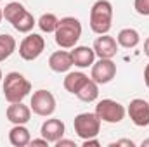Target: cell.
<instances>
[{
  "label": "cell",
  "mask_w": 149,
  "mask_h": 147,
  "mask_svg": "<svg viewBox=\"0 0 149 147\" xmlns=\"http://www.w3.org/2000/svg\"><path fill=\"white\" fill-rule=\"evenodd\" d=\"M56 43L61 49H73L81 37V23L76 17H63L54 31Z\"/></svg>",
  "instance_id": "cell-1"
},
{
  "label": "cell",
  "mask_w": 149,
  "mask_h": 147,
  "mask_svg": "<svg viewBox=\"0 0 149 147\" xmlns=\"http://www.w3.org/2000/svg\"><path fill=\"white\" fill-rule=\"evenodd\" d=\"M31 92V83L17 71L5 74L3 78V95L7 102H23V99Z\"/></svg>",
  "instance_id": "cell-2"
},
{
  "label": "cell",
  "mask_w": 149,
  "mask_h": 147,
  "mask_svg": "<svg viewBox=\"0 0 149 147\" xmlns=\"http://www.w3.org/2000/svg\"><path fill=\"white\" fill-rule=\"evenodd\" d=\"M113 24V5L108 0H97L90 9V28L97 35H106Z\"/></svg>",
  "instance_id": "cell-3"
},
{
  "label": "cell",
  "mask_w": 149,
  "mask_h": 147,
  "mask_svg": "<svg viewBox=\"0 0 149 147\" xmlns=\"http://www.w3.org/2000/svg\"><path fill=\"white\" fill-rule=\"evenodd\" d=\"M74 133L80 139H94L101 132V118L95 112H81L73 119Z\"/></svg>",
  "instance_id": "cell-4"
},
{
  "label": "cell",
  "mask_w": 149,
  "mask_h": 147,
  "mask_svg": "<svg viewBox=\"0 0 149 147\" xmlns=\"http://www.w3.org/2000/svg\"><path fill=\"white\" fill-rule=\"evenodd\" d=\"M125 107L120 104V102H116V101H113V99H102V101H99L97 102V106H95V114L101 118V121H104V123H120L123 118H125Z\"/></svg>",
  "instance_id": "cell-5"
},
{
  "label": "cell",
  "mask_w": 149,
  "mask_h": 147,
  "mask_svg": "<svg viewBox=\"0 0 149 147\" xmlns=\"http://www.w3.org/2000/svg\"><path fill=\"white\" fill-rule=\"evenodd\" d=\"M31 111L38 116H50L56 111V97L49 92V90H37L31 95V102H30Z\"/></svg>",
  "instance_id": "cell-6"
},
{
  "label": "cell",
  "mask_w": 149,
  "mask_h": 147,
  "mask_svg": "<svg viewBox=\"0 0 149 147\" xmlns=\"http://www.w3.org/2000/svg\"><path fill=\"white\" fill-rule=\"evenodd\" d=\"M45 49V40L37 33H30L28 37L23 38V42L19 43V55L24 61H35L42 55Z\"/></svg>",
  "instance_id": "cell-7"
},
{
  "label": "cell",
  "mask_w": 149,
  "mask_h": 147,
  "mask_svg": "<svg viewBox=\"0 0 149 147\" xmlns=\"http://www.w3.org/2000/svg\"><path fill=\"white\" fill-rule=\"evenodd\" d=\"M116 76V64L111 59H99L97 62L92 64V73L90 78L97 85H106Z\"/></svg>",
  "instance_id": "cell-8"
},
{
  "label": "cell",
  "mask_w": 149,
  "mask_h": 147,
  "mask_svg": "<svg viewBox=\"0 0 149 147\" xmlns=\"http://www.w3.org/2000/svg\"><path fill=\"white\" fill-rule=\"evenodd\" d=\"M128 116L135 126H149V104L144 99H134L128 104Z\"/></svg>",
  "instance_id": "cell-9"
},
{
  "label": "cell",
  "mask_w": 149,
  "mask_h": 147,
  "mask_svg": "<svg viewBox=\"0 0 149 147\" xmlns=\"http://www.w3.org/2000/svg\"><path fill=\"white\" fill-rule=\"evenodd\" d=\"M92 49L99 59H113L118 54V42L106 33V35H101L94 42Z\"/></svg>",
  "instance_id": "cell-10"
},
{
  "label": "cell",
  "mask_w": 149,
  "mask_h": 147,
  "mask_svg": "<svg viewBox=\"0 0 149 147\" xmlns=\"http://www.w3.org/2000/svg\"><path fill=\"white\" fill-rule=\"evenodd\" d=\"M64 132H66V126H64V123H63L61 119H57V118L45 119V121H43V125H42V128H40L42 137H43V139H47V140H49V144H50V142H52V144H56L59 139H63Z\"/></svg>",
  "instance_id": "cell-11"
},
{
  "label": "cell",
  "mask_w": 149,
  "mask_h": 147,
  "mask_svg": "<svg viewBox=\"0 0 149 147\" xmlns=\"http://www.w3.org/2000/svg\"><path fill=\"white\" fill-rule=\"evenodd\" d=\"M7 119L14 125H26L31 118V107L24 106L23 102H10L7 107Z\"/></svg>",
  "instance_id": "cell-12"
},
{
  "label": "cell",
  "mask_w": 149,
  "mask_h": 147,
  "mask_svg": "<svg viewBox=\"0 0 149 147\" xmlns=\"http://www.w3.org/2000/svg\"><path fill=\"white\" fill-rule=\"evenodd\" d=\"M71 57H73V64L78 68H88L94 64L95 61V52L92 47H87V45H74L73 50H71Z\"/></svg>",
  "instance_id": "cell-13"
},
{
  "label": "cell",
  "mask_w": 149,
  "mask_h": 147,
  "mask_svg": "<svg viewBox=\"0 0 149 147\" xmlns=\"http://www.w3.org/2000/svg\"><path fill=\"white\" fill-rule=\"evenodd\" d=\"M73 66V57L71 52L66 50H57L49 57V68L56 73H66Z\"/></svg>",
  "instance_id": "cell-14"
},
{
  "label": "cell",
  "mask_w": 149,
  "mask_h": 147,
  "mask_svg": "<svg viewBox=\"0 0 149 147\" xmlns=\"http://www.w3.org/2000/svg\"><path fill=\"white\" fill-rule=\"evenodd\" d=\"M9 142L14 147H24L31 142V133L24 125H14L9 132Z\"/></svg>",
  "instance_id": "cell-15"
},
{
  "label": "cell",
  "mask_w": 149,
  "mask_h": 147,
  "mask_svg": "<svg viewBox=\"0 0 149 147\" xmlns=\"http://www.w3.org/2000/svg\"><path fill=\"white\" fill-rule=\"evenodd\" d=\"M116 42H118V45L123 47V49H135V47L139 45V42H141V35H139V31L134 30V28H123V30L118 33Z\"/></svg>",
  "instance_id": "cell-16"
},
{
  "label": "cell",
  "mask_w": 149,
  "mask_h": 147,
  "mask_svg": "<svg viewBox=\"0 0 149 147\" xmlns=\"http://www.w3.org/2000/svg\"><path fill=\"white\" fill-rule=\"evenodd\" d=\"M88 80V76L85 73H81V71H73V73H68L66 74V78H64V88L70 92V94H73L76 95V92L83 87V83Z\"/></svg>",
  "instance_id": "cell-17"
},
{
  "label": "cell",
  "mask_w": 149,
  "mask_h": 147,
  "mask_svg": "<svg viewBox=\"0 0 149 147\" xmlns=\"http://www.w3.org/2000/svg\"><path fill=\"white\" fill-rule=\"evenodd\" d=\"M76 97L80 101H83V102H94V101H97V97H99V87H97V83L92 78H88L83 83V87L76 92Z\"/></svg>",
  "instance_id": "cell-18"
},
{
  "label": "cell",
  "mask_w": 149,
  "mask_h": 147,
  "mask_svg": "<svg viewBox=\"0 0 149 147\" xmlns=\"http://www.w3.org/2000/svg\"><path fill=\"white\" fill-rule=\"evenodd\" d=\"M16 47H17V43L12 35H7V33L0 35V62L9 59L16 52Z\"/></svg>",
  "instance_id": "cell-19"
},
{
  "label": "cell",
  "mask_w": 149,
  "mask_h": 147,
  "mask_svg": "<svg viewBox=\"0 0 149 147\" xmlns=\"http://www.w3.org/2000/svg\"><path fill=\"white\" fill-rule=\"evenodd\" d=\"M35 24H37V21H35L33 14H30L28 10H24V12H23V16H21L17 21H14V23H12L14 30H17L19 33H30V31L33 30V26H35Z\"/></svg>",
  "instance_id": "cell-20"
},
{
  "label": "cell",
  "mask_w": 149,
  "mask_h": 147,
  "mask_svg": "<svg viewBox=\"0 0 149 147\" xmlns=\"http://www.w3.org/2000/svg\"><path fill=\"white\" fill-rule=\"evenodd\" d=\"M24 10H26V9H24L23 3H19V2H10V3H7L5 9H3V17H5V21H9V23L12 24L14 21H17V19L23 16Z\"/></svg>",
  "instance_id": "cell-21"
},
{
  "label": "cell",
  "mask_w": 149,
  "mask_h": 147,
  "mask_svg": "<svg viewBox=\"0 0 149 147\" xmlns=\"http://www.w3.org/2000/svg\"><path fill=\"white\" fill-rule=\"evenodd\" d=\"M57 23H59V19L54 14H42V17L38 19V28L43 33H54L57 28Z\"/></svg>",
  "instance_id": "cell-22"
},
{
  "label": "cell",
  "mask_w": 149,
  "mask_h": 147,
  "mask_svg": "<svg viewBox=\"0 0 149 147\" xmlns=\"http://www.w3.org/2000/svg\"><path fill=\"white\" fill-rule=\"evenodd\" d=\"M134 9L141 16H149V0H134Z\"/></svg>",
  "instance_id": "cell-23"
},
{
  "label": "cell",
  "mask_w": 149,
  "mask_h": 147,
  "mask_svg": "<svg viewBox=\"0 0 149 147\" xmlns=\"http://www.w3.org/2000/svg\"><path fill=\"white\" fill-rule=\"evenodd\" d=\"M90 146H95V147H99L101 146V142L94 137V139H85L83 140V147H90Z\"/></svg>",
  "instance_id": "cell-24"
},
{
  "label": "cell",
  "mask_w": 149,
  "mask_h": 147,
  "mask_svg": "<svg viewBox=\"0 0 149 147\" xmlns=\"http://www.w3.org/2000/svg\"><path fill=\"white\" fill-rule=\"evenodd\" d=\"M64 146L74 147V142H73V140H64V139H59V140L56 142V147H64Z\"/></svg>",
  "instance_id": "cell-25"
},
{
  "label": "cell",
  "mask_w": 149,
  "mask_h": 147,
  "mask_svg": "<svg viewBox=\"0 0 149 147\" xmlns=\"http://www.w3.org/2000/svg\"><path fill=\"white\" fill-rule=\"evenodd\" d=\"M118 146L134 147V146H135V142H132V140H118V142H113V144H111V147H118Z\"/></svg>",
  "instance_id": "cell-26"
},
{
  "label": "cell",
  "mask_w": 149,
  "mask_h": 147,
  "mask_svg": "<svg viewBox=\"0 0 149 147\" xmlns=\"http://www.w3.org/2000/svg\"><path fill=\"white\" fill-rule=\"evenodd\" d=\"M30 144H31V146H49V140L42 137V139H35V140H31Z\"/></svg>",
  "instance_id": "cell-27"
},
{
  "label": "cell",
  "mask_w": 149,
  "mask_h": 147,
  "mask_svg": "<svg viewBox=\"0 0 149 147\" xmlns=\"http://www.w3.org/2000/svg\"><path fill=\"white\" fill-rule=\"evenodd\" d=\"M144 81H146V87L149 88V64L146 66V69H144Z\"/></svg>",
  "instance_id": "cell-28"
},
{
  "label": "cell",
  "mask_w": 149,
  "mask_h": 147,
  "mask_svg": "<svg viewBox=\"0 0 149 147\" xmlns=\"http://www.w3.org/2000/svg\"><path fill=\"white\" fill-rule=\"evenodd\" d=\"M144 54L149 57V37L146 38V42H144Z\"/></svg>",
  "instance_id": "cell-29"
},
{
  "label": "cell",
  "mask_w": 149,
  "mask_h": 147,
  "mask_svg": "<svg viewBox=\"0 0 149 147\" xmlns=\"http://www.w3.org/2000/svg\"><path fill=\"white\" fill-rule=\"evenodd\" d=\"M2 19H3V9L0 7V23H2Z\"/></svg>",
  "instance_id": "cell-30"
},
{
  "label": "cell",
  "mask_w": 149,
  "mask_h": 147,
  "mask_svg": "<svg viewBox=\"0 0 149 147\" xmlns=\"http://www.w3.org/2000/svg\"><path fill=\"white\" fill-rule=\"evenodd\" d=\"M149 146V139L148 140H142V147H148Z\"/></svg>",
  "instance_id": "cell-31"
},
{
  "label": "cell",
  "mask_w": 149,
  "mask_h": 147,
  "mask_svg": "<svg viewBox=\"0 0 149 147\" xmlns=\"http://www.w3.org/2000/svg\"><path fill=\"white\" fill-rule=\"evenodd\" d=\"M3 80V74H2V69H0V81Z\"/></svg>",
  "instance_id": "cell-32"
},
{
  "label": "cell",
  "mask_w": 149,
  "mask_h": 147,
  "mask_svg": "<svg viewBox=\"0 0 149 147\" xmlns=\"http://www.w3.org/2000/svg\"><path fill=\"white\" fill-rule=\"evenodd\" d=\"M0 2H2V0H0Z\"/></svg>",
  "instance_id": "cell-33"
}]
</instances>
